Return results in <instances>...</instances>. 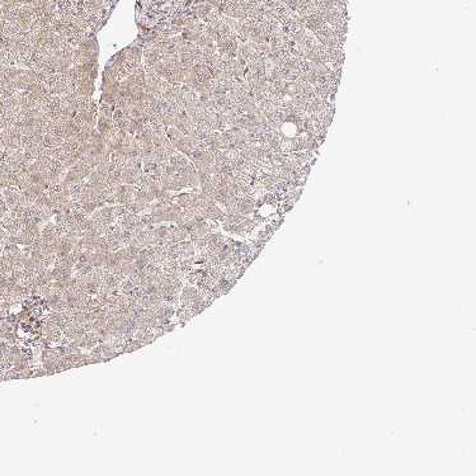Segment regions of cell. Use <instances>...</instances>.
<instances>
[{"label": "cell", "instance_id": "obj_1", "mask_svg": "<svg viewBox=\"0 0 476 476\" xmlns=\"http://www.w3.org/2000/svg\"><path fill=\"white\" fill-rule=\"evenodd\" d=\"M22 137L16 126L6 127L0 130V146L3 149H22Z\"/></svg>", "mask_w": 476, "mask_h": 476}, {"label": "cell", "instance_id": "obj_2", "mask_svg": "<svg viewBox=\"0 0 476 476\" xmlns=\"http://www.w3.org/2000/svg\"><path fill=\"white\" fill-rule=\"evenodd\" d=\"M75 91L78 96L91 97L94 93V80L89 78L80 79L75 83Z\"/></svg>", "mask_w": 476, "mask_h": 476}, {"label": "cell", "instance_id": "obj_3", "mask_svg": "<svg viewBox=\"0 0 476 476\" xmlns=\"http://www.w3.org/2000/svg\"><path fill=\"white\" fill-rule=\"evenodd\" d=\"M97 131L102 135L103 137L108 136L113 130L116 129L115 122L111 117H105V116L98 115V121H97Z\"/></svg>", "mask_w": 476, "mask_h": 476}, {"label": "cell", "instance_id": "obj_4", "mask_svg": "<svg viewBox=\"0 0 476 476\" xmlns=\"http://www.w3.org/2000/svg\"><path fill=\"white\" fill-rule=\"evenodd\" d=\"M169 164H170L175 170L179 171L180 169L185 168V166L189 164V160L185 158L184 154L179 153V151L175 150V151H174V153L170 155V158H169Z\"/></svg>", "mask_w": 476, "mask_h": 476}, {"label": "cell", "instance_id": "obj_5", "mask_svg": "<svg viewBox=\"0 0 476 476\" xmlns=\"http://www.w3.org/2000/svg\"><path fill=\"white\" fill-rule=\"evenodd\" d=\"M169 158H170V154L166 150H164L163 147H155L151 153V156H150V160L161 165V164L169 163Z\"/></svg>", "mask_w": 476, "mask_h": 476}, {"label": "cell", "instance_id": "obj_6", "mask_svg": "<svg viewBox=\"0 0 476 476\" xmlns=\"http://www.w3.org/2000/svg\"><path fill=\"white\" fill-rule=\"evenodd\" d=\"M42 142L47 150H55V149H57V147L61 146L64 140L59 139V137L54 136V135H51V134H45Z\"/></svg>", "mask_w": 476, "mask_h": 476}, {"label": "cell", "instance_id": "obj_7", "mask_svg": "<svg viewBox=\"0 0 476 476\" xmlns=\"http://www.w3.org/2000/svg\"><path fill=\"white\" fill-rule=\"evenodd\" d=\"M145 97H146V93H145L142 86H134L131 90V94H130L131 105H142L145 101Z\"/></svg>", "mask_w": 476, "mask_h": 476}, {"label": "cell", "instance_id": "obj_8", "mask_svg": "<svg viewBox=\"0 0 476 476\" xmlns=\"http://www.w3.org/2000/svg\"><path fill=\"white\" fill-rule=\"evenodd\" d=\"M166 136H168L169 141L174 145L178 141V140L182 139L184 135H183L179 130L175 129V127H168V129H166Z\"/></svg>", "mask_w": 476, "mask_h": 476}, {"label": "cell", "instance_id": "obj_9", "mask_svg": "<svg viewBox=\"0 0 476 476\" xmlns=\"http://www.w3.org/2000/svg\"><path fill=\"white\" fill-rule=\"evenodd\" d=\"M4 30V19H0V36H3Z\"/></svg>", "mask_w": 476, "mask_h": 476}]
</instances>
